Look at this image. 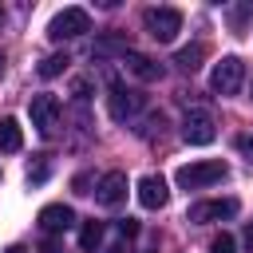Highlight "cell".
<instances>
[{"label": "cell", "instance_id": "22", "mask_svg": "<svg viewBox=\"0 0 253 253\" xmlns=\"http://www.w3.org/2000/svg\"><path fill=\"white\" fill-rule=\"evenodd\" d=\"M119 237H126V241L138 237V221H134V217H123V221H119Z\"/></svg>", "mask_w": 253, "mask_h": 253}, {"label": "cell", "instance_id": "9", "mask_svg": "<svg viewBox=\"0 0 253 253\" xmlns=\"http://www.w3.org/2000/svg\"><path fill=\"white\" fill-rule=\"evenodd\" d=\"M95 202L107 206V210L123 206V202H126V174H123V170H107V174L95 182Z\"/></svg>", "mask_w": 253, "mask_h": 253}, {"label": "cell", "instance_id": "1", "mask_svg": "<svg viewBox=\"0 0 253 253\" xmlns=\"http://www.w3.org/2000/svg\"><path fill=\"white\" fill-rule=\"evenodd\" d=\"M142 28H146V36H150V40L170 43V40L182 32V12H178V8H170V4L146 8V12H142Z\"/></svg>", "mask_w": 253, "mask_h": 253}, {"label": "cell", "instance_id": "20", "mask_svg": "<svg viewBox=\"0 0 253 253\" xmlns=\"http://www.w3.org/2000/svg\"><path fill=\"white\" fill-rule=\"evenodd\" d=\"M210 253H237V241H233L229 233H217V237L210 241Z\"/></svg>", "mask_w": 253, "mask_h": 253}, {"label": "cell", "instance_id": "3", "mask_svg": "<svg viewBox=\"0 0 253 253\" xmlns=\"http://www.w3.org/2000/svg\"><path fill=\"white\" fill-rule=\"evenodd\" d=\"M83 32H91V16H87V8H63V12H55L51 24H47V36H51L55 43L75 40V36H83Z\"/></svg>", "mask_w": 253, "mask_h": 253}, {"label": "cell", "instance_id": "18", "mask_svg": "<svg viewBox=\"0 0 253 253\" xmlns=\"http://www.w3.org/2000/svg\"><path fill=\"white\" fill-rule=\"evenodd\" d=\"M99 241H103V225H99L95 217H91V221H83V229H79V245H83V249L91 253V249H95Z\"/></svg>", "mask_w": 253, "mask_h": 253}, {"label": "cell", "instance_id": "29", "mask_svg": "<svg viewBox=\"0 0 253 253\" xmlns=\"http://www.w3.org/2000/svg\"><path fill=\"white\" fill-rule=\"evenodd\" d=\"M8 253H24V249H20V245H12V249H8Z\"/></svg>", "mask_w": 253, "mask_h": 253}, {"label": "cell", "instance_id": "15", "mask_svg": "<svg viewBox=\"0 0 253 253\" xmlns=\"http://www.w3.org/2000/svg\"><path fill=\"white\" fill-rule=\"evenodd\" d=\"M202 59H206V43H190V47H182V51L174 55V63H178L182 71H198Z\"/></svg>", "mask_w": 253, "mask_h": 253}, {"label": "cell", "instance_id": "8", "mask_svg": "<svg viewBox=\"0 0 253 253\" xmlns=\"http://www.w3.org/2000/svg\"><path fill=\"white\" fill-rule=\"evenodd\" d=\"M241 206H237V198H210V202H194L190 206V213H186V221H194V225H210V221H221V217H233Z\"/></svg>", "mask_w": 253, "mask_h": 253}, {"label": "cell", "instance_id": "7", "mask_svg": "<svg viewBox=\"0 0 253 253\" xmlns=\"http://www.w3.org/2000/svg\"><path fill=\"white\" fill-rule=\"evenodd\" d=\"M28 115H32V126L40 130V134H51L55 126H59V115H63V107H59V99L55 95H32V103H28Z\"/></svg>", "mask_w": 253, "mask_h": 253}, {"label": "cell", "instance_id": "26", "mask_svg": "<svg viewBox=\"0 0 253 253\" xmlns=\"http://www.w3.org/2000/svg\"><path fill=\"white\" fill-rule=\"evenodd\" d=\"M40 253H59V245H55V241H43V249H40Z\"/></svg>", "mask_w": 253, "mask_h": 253}, {"label": "cell", "instance_id": "17", "mask_svg": "<svg viewBox=\"0 0 253 253\" xmlns=\"http://www.w3.org/2000/svg\"><path fill=\"white\" fill-rule=\"evenodd\" d=\"M47 174H51V154H36L28 162V182H47Z\"/></svg>", "mask_w": 253, "mask_h": 253}, {"label": "cell", "instance_id": "2", "mask_svg": "<svg viewBox=\"0 0 253 253\" xmlns=\"http://www.w3.org/2000/svg\"><path fill=\"white\" fill-rule=\"evenodd\" d=\"M225 174H229V166H225L221 158H202V162H190V166L178 170V186H182V190H202V186L221 182Z\"/></svg>", "mask_w": 253, "mask_h": 253}, {"label": "cell", "instance_id": "19", "mask_svg": "<svg viewBox=\"0 0 253 253\" xmlns=\"http://www.w3.org/2000/svg\"><path fill=\"white\" fill-rule=\"evenodd\" d=\"M162 126H166V115H162V111H150L138 134H142V138H154V134H162Z\"/></svg>", "mask_w": 253, "mask_h": 253}, {"label": "cell", "instance_id": "30", "mask_svg": "<svg viewBox=\"0 0 253 253\" xmlns=\"http://www.w3.org/2000/svg\"><path fill=\"white\" fill-rule=\"evenodd\" d=\"M0 20H4V8H0Z\"/></svg>", "mask_w": 253, "mask_h": 253}, {"label": "cell", "instance_id": "28", "mask_svg": "<svg viewBox=\"0 0 253 253\" xmlns=\"http://www.w3.org/2000/svg\"><path fill=\"white\" fill-rule=\"evenodd\" d=\"M0 75H4V51H0Z\"/></svg>", "mask_w": 253, "mask_h": 253}, {"label": "cell", "instance_id": "24", "mask_svg": "<svg viewBox=\"0 0 253 253\" xmlns=\"http://www.w3.org/2000/svg\"><path fill=\"white\" fill-rule=\"evenodd\" d=\"M241 241H245V253H253V225H245V233H241Z\"/></svg>", "mask_w": 253, "mask_h": 253}, {"label": "cell", "instance_id": "12", "mask_svg": "<svg viewBox=\"0 0 253 253\" xmlns=\"http://www.w3.org/2000/svg\"><path fill=\"white\" fill-rule=\"evenodd\" d=\"M166 198H170V190H166V182H162L158 174L138 178V202H142L146 210H162V206H166Z\"/></svg>", "mask_w": 253, "mask_h": 253}, {"label": "cell", "instance_id": "13", "mask_svg": "<svg viewBox=\"0 0 253 253\" xmlns=\"http://www.w3.org/2000/svg\"><path fill=\"white\" fill-rule=\"evenodd\" d=\"M126 51H130V40H126L123 32H107V36H99L95 47H91V55H99V59H107V55H126Z\"/></svg>", "mask_w": 253, "mask_h": 253}, {"label": "cell", "instance_id": "14", "mask_svg": "<svg viewBox=\"0 0 253 253\" xmlns=\"http://www.w3.org/2000/svg\"><path fill=\"white\" fill-rule=\"evenodd\" d=\"M20 146H24L20 123H16V119H0V150H4V154H16Z\"/></svg>", "mask_w": 253, "mask_h": 253}, {"label": "cell", "instance_id": "10", "mask_svg": "<svg viewBox=\"0 0 253 253\" xmlns=\"http://www.w3.org/2000/svg\"><path fill=\"white\" fill-rule=\"evenodd\" d=\"M71 225H75V210H71V206L55 202V206H43V210H40V229H43V233L55 237V233H67Z\"/></svg>", "mask_w": 253, "mask_h": 253}, {"label": "cell", "instance_id": "4", "mask_svg": "<svg viewBox=\"0 0 253 253\" xmlns=\"http://www.w3.org/2000/svg\"><path fill=\"white\" fill-rule=\"evenodd\" d=\"M241 83H245V63L237 55H225L221 63H213V71H210V91L213 95H237Z\"/></svg>", "mask_w": 253, "mask_h": 253}, {"label": "cell", "instance_id": "6", "mask_svg": "<svg viewBox=\"0 0 253 253\" xmlns=\"http://www.w3.org/2000/svg\"><path fill=\"white\" fill-rule=\"evenodd\" d=\"M182 138H186L190 146H210V142L217 138V123H213V115L202 111V107L186 111V119H182Z\"/></svg>", "mask_w": 253, "mask_h": 253}, {"label": "cell", "instance_id": "27", "mask_svg": "<svg viewBox=\"0 0 253 253\" xmlns=\"http://www.w3.org/2000/svg\"><path fill=\"white\" fill-rule=\"evenodd\" d=\"M107 253H126V245H123V241H119V245H111V249H107Z\"/></svg>", "mask_w": 253, "mask_h": 253}, {"label": "cell", "instance_id": "11", "mask_svg": "<svg viewBox=\"0 0 253 253\" xmlns=\"http://www.w3.org/2000/svg\"><path fill=\"white\" fill-rule=\"evenodd\" d=\"M123 67H126L134 79H142V83L162 79V63H158V59H150V55H142V51H126V55H123Z\"/></svg>", "mask_w": 253, "mask_h": 253}, {"label": "cell", "instance_id": "21", "mask_svg": "<svg viewBox=\"0 0 253 253\" xmlns=\"http://www.w3.org/2000/svg\"><path fill=\"white\" fill-rule=\"evenodd\" d=\"M71 95H75V103L83 107V103L91 99V79H71Z\"/></svg>", "mask_w": 253, "mask_h": 253}, {"label": "cell", "instance_id": "16", "mask_svg": "<svg viewBox=\"0 0 253 253\" xmlns=\"http://www.w3.org/2000/svg\"><path fill=\"white\" fill-rule=\"evenodd\" d=\"M67 63H71V59H67V51H55V55L40 59V67H36V71H40V79H55V75H63V71H67Z\"/></svg>", "mask_w": 253, "mask_h": 253}, {"label": "cell", "instance_id": "25", "mask_svg": "<svg viewBox=\"0 0 253 253\" xmlns=\"http://www.w3.org/2000/svg\"><path fill=\"white\" fill-rule=\"evenodd\" d=\"M237 146H241V150H245V154L253 158V134H245V138H237Z\"/></svg>", "mask_w": 253, "mask_h": 253}, {"label": "cell", "instance_id": "23", "mask_svg": "<svg viewBox=\"0 0 253 253\" xmlns=\"http://www.w3.org/2000/svg\"><path fill=\"white\" fill-rule=\"evenodd\" d=\"M87 182H91V178H87V174H79V178H75V194H91V190H87Z\"/></svg>", "mask_w": 253, "mask_h": 253}, {"label": "cell", "instance_id": "31", "mask_svg": "<svg viewBox=\"0 0 253 253\" xmlns=\"http://www.w3.org/2000/svg\"><path fill=\"white\" fill-rule=\"evenodd\" d=\"M249 91H253V83H249ZM249 99H253V95H249Z\"/></svg>", "mask_w": 253, "mask_h": 253}, {"label": "cell", "instance_id": "5", "mask_svg": "<svg viewBox=\"0 0 253 253\" xmlns=\"http://www.w3.org/2000/svg\"><path fill=\"white\" fill-rule=\"evenodd\" d=\"M146 107V95L134 91V87H123V83H111V95H107V111L115 123H130L138 111Z\"/></svg>", "mask_w": 253, "mask_h": 253}]
</instances>
